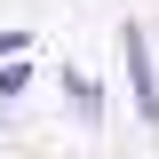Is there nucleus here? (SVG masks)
Returning a JSON list of instances; mask_svg holds the SVG:
<instances>
[{
	"label": "nucleus",
	"mask_w": 159,
	"mask_h": 159,
	"mask_svg": "<svg viewBox=\"0 0 159 159\" xmlns=\"http://www.w3.org/2000/svg\"><path fill=\"white\" fill-rule=\"evenodd\" d=\"M24 88H32V64L24 56H0V103H16Z\"/></svg>",
	"instance_id": "nucleus-3"
},
{
	"label": "nucleus",
	"mask_w": 159,
	"mask_h": 159,
	"mask_svg": "<svg viewBox=\"0 0 159 159\" xmlns=\"http://www.w3.org/2000/svg\"><path fill=\"white\" fill-rule=\"evenodd\" d=\"M0 56H32V32H0Z\"/></svg>",
	"instance_id": "nucleus-4"
},
{
	"label": "nucleus",
	"mask_w": 159,
	"mask_h": 159,
	"mask_svg": "<svg viewBox=\"0 0 159 159\" xmlns=\"http://www.w3.org/2000/svg\"><path fill=\"white\" fill-rule=\"evenodd\" d=\"M64 103H72L80 119H88V127H103V88L88 72H80V64H64Z\"/></svg>",
	"instance_id": "nucleus-2"
},
{
	"label": "nucleus",
	"mask_w": 159,
	"mask_h": 159,
	"mask_svg": "<svg viewBox=\"0 0 159 159\" xmlns=\"http://www.w3.org/2000/svg\"><path fill=\"white\" fill-rule=\"evenodd\" d=\"M119 72H127L135 119L159 127V64H151V32H143V24H119Z\"/></svg>",
	"instance_id": "nucleus-1"
}]
</instances>
